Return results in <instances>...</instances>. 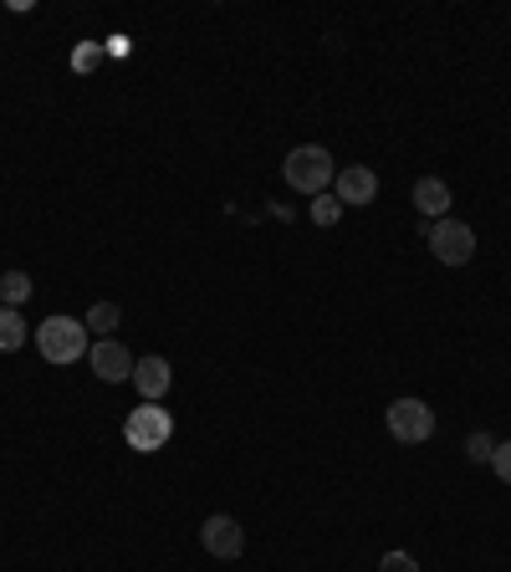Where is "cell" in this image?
Segmentation results:
<instances>
[{"label": "cell", "instance_id": "obj_2", "mask_svg": "<svg viewBox=\"0 0 511 572\" xmlns=\"http://www.w3.org/2000/svg\"><path fill=\"white\" fill-rule=\"evenodd\" d=\"M36 348H42L46 364H77V358H87V322L46 317L36 327Z\"/></svg>", "mask_w": 511, "mask_h": 572}, {"label": "cell", "instance_id": "obj_10", "mask_svg": "<svg viewBox=\"0 0 511 572\" xmlns=\"http://www.w3.org/2000/svg\"><path fill=\"white\" fill-rule=\"evenodd\" d=\"M415 209H419V215L445 220V209H450V184H445V180H419L415 184Z\"/></svg>", "mask_w": 511, "mask_h": 572}, {"label": "cell", "instance_id": "obj_7", "mask_svg": "<svg viewBox=\"0 0 511 572\" xmlns=\"http://www.w3.org/2000/svg\"><path fill=\"white\" fill-rule=\"evenodd\" d=\"M200 542H205L210 558H241V547H246V531L235 517H210L200 527Z\"/></svg>", "mask_w": 511, "mask_h": 572}, {"label": "cell", "instance_id": "obj_6", "mask_svg": "<svg viewBox=\"0 0 511 572\" xmlns=\"http://www.w3.org/2000/svg\"><path fill=\"white\" fill-rule=\"evenodd\" d=\"M87 364H93V374L103 378V384H124V378H134V353H128L124 343H113V337L93 343Z\"/></svg>", "mask_w": 511, "mask_h": 572}, {"label": "cell", "instance_id": "obj_4", "mask_svg": "<svg viewBox=\"0 0 511 572\" xmlns=\"http://www.w3.org/2000/svg\"><path fill=\"white\" fill-rule=\"evenodd\" d=\"M169 434H174V414L169 409H159V404H143V409H134L128 414V424H124V440L139 455H153V450H164L169 445Z\"/></svg>", "mask_w": 511, "mask_h": 572}, {"label": "cell", "instance_id": "obj_18", "mask_svg": "<svg viewBox=\"0 0 511 572\" xmlns=\"http://www.w3.org/2000/svg\"><path fill=\"white\" fill-rule=\"evenodd\" d=\"M72 67H77V72H87V67H97V46H83V52L72 56Z\"/></svg>", "mask_w": 511, "mask_h": 572}, {"label": "cell", "instance_id": "obj_9", "mask_svg": "<svg viewBox=\"0 0 511 572\" xmlns=\"http://www.w3.org/2000/svg\"><path fill=\"white\" fill-rule=\"evenodd\" d=\"M169 384H174V368H169L159 353H149V358L134 364V389L143 393V404H159V399L169 393Z\"/></svg>", "mask_w": 511, "mask_h": 572}, {"label": "cell", "instance_id": "obj_14", "mask_svg": "<svg viewBox=\"0 0 511 572\" xmlns=\"http://www.w3.org/2000/svg\"><path fill=\"white\" fill-rule=\"evenodd\" d=\"M466 455H470V461H481V465H491V455H497V440H491L486 430H476L466 440Z\"/></svg>", "mask_w": 511, "mask_h": 572}, {"label": "cell", "instance_id": "obj_13", "mask_svg": "<svg viewBox=\"0 0 511 572\" xmlns=\"http://www.w3.org/2000/svg\"><path fill=\"white\" fill-rule=\"evenodd\" d=\"M118 317H124V312H118V302H93V312H87V327H93V333H113V327H118Z\"/></svg>", "mask_w": 511, "mask_h": 572}, {"label": "cell", "instance_id": "obj_1", "mask_svg": "<svg viewBox=\"0 0 511 572\" xmlns=\"http://www.w3.org/2000/svg\"><path fill=\"white\" fill-rule=\"evenodd\" d=\"M281 174H287L291 190H302V195H322V190L338 180V164H332V154L322 149V143H302V149H291V154H287Z\"/></svg>", "mask_w": 511, "mask_h": 572}, {"label": "cell", "instance_id": "obj_16", "mask_svg": "<svg viewBox=\"0 0 511 572\" xmlns=\"http://www.w3.org/2000/svg\"><path fill=\"white\" fill-rule=\"evenodd\" d=\"M379 572H419V562L409 558V552H384V562H379Z\"/></svg>", "mask_w": 511, "mask_h": 572}, {"label": "cell", "instance_id": "obj_15", "mask_svg": "<svg viewBox=\"0 0 511 572\" xmlns=\"http://www.w3.org/2000/svg\"><path fill=\"white\" fill-rule=\"evenodd\" d=\"M338 209H343V205H338V195H318V199H312V220L332 225V220H338Z\"/></svg>", "mask_w": 511, "mask_h": 572}, {"label": "cell", "instance_id": "obj_12", "mask_svg": "<svg viewBox=\"0 0 511 572\" xmlns=\"http://www.w3.org/2000/svg\"><path fill=\"white\" fill-rule=\"evenodd\" d=\"M31 292H36V287H31L26 271H6V277H0V302H6V307H21Z\"/></svg>", "mask_w": 511, "mask_h": 572}, {"label": "cell", "instance_id": "obj_11", "mask_svg": "<svg viewBox=\"0 0 511 572\" xmlns=\"http://www.w3.org/2000/svg\"><path fill=\"white\" fill-rule=\"evenodd\" d=\"M21 343H26V322H21V312L0 307V353H15Z\"/></svg>", "mask_w": 511, "mask_h": 572}, {"label": "cell", "instance_id": "obj_8", "mask_svg": "<svg viewBox=\"0 0 511 572\" xmlns=\"http://www.w3.org/2000/svg\"><path fill=\"white\" fill-rule=\"evenodd\" d=\"M338 205H373L379 199V174L369 164H348L338 169Z\"/></svg>", "mask_w": 511, "mask_h": 572}, {"label": "cell", "instance_id": "obj_17", "mask_svg": "<svg viewBox=\"0 0 511 572\" xmlns=\"http://www.w3.org/2000/svg\"><path fill=\"white\" fill-rule=\"evenodd\" d=\"M491 465H497V475H501V481H507V486H511V440H501V445H497V455H491Z\"/></svg>", "mask_w": 511, "mask_h": 572}, {"label": "cell", "instance_id": "obj_5", "mask_svg": "<svg viewBox=\"0 0 511 572\" xmlns=\"http://www.w3.org/2000/svg\"><path fill=\"white\" fill-rule=\"evenodd\" d=\"M429 251H435V261L445 266H466L470 256H476V230H470L466 220H435L429 225Z\"/></svg>", "mask_w": 511, "mask_h": 572}, {"label": "cell", "instance_id": "obj_3", "mask_svg": "<svg viewBox=\"0 0 511 572\" xmlns=\"http://www.w3.org/2000/svg\"><path fill=\"white\" fill-rule=\"evenodd\" d=\"M384 424L400 445H425L429 434H435V409H429L425 399H394V404L384 409Z\"/></svg>", "mask_w": 511, "mask_h": 572}]
</instances>
